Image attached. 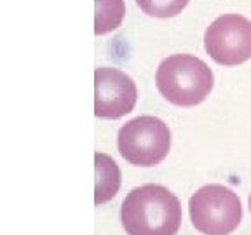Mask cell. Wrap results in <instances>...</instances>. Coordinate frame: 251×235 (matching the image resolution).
I'll list each match as a JSON object with an SVG mask.
<instances>
[{
    "mask_svg": "<svg viewBox=\"0 0 251 235\" xmlns=\"http://www.w3.org/2000/svg\"><path fill=\"white\" fill-rule=\"evenodd\" d=\"M121 221L127 235H176L181 223L180 200L162 185H141L122 202Z\"/></svg>",
    "mask_w": 251,
    "mask_h": 235,
    "instance_id": "1",
    "label": "cell"
},
{
    "mask_svg": "<svg viewBox=\"0 0 251 235\" xmlns=\"http://www.w3.org/2000/svg\"><path fill=\"white\" fill-rule=\"evenodd\" d=\"M211 68L192 54H173L162 59L155 73V86L162 98L176 106H196L213 89Z\"/></svg>",
    "mask_w": 251,
    "mask_h": 235,
    "instance_id": "2",
    "label": "cell"
},
{
    "mask_svg": "<svg viewBox=\"0 0 251 235\" xmlns=\"http://www.w3.org/2000/svg\"><path fill=\"white\" fill-rule=\"evenodd\" d=\"M190 221L204 235H228L239 227L243 208L237 193L224 185H206L188 200Z\"/></svg>",
    "mask_w": 251,
    "mask_h": 235,
    "instance_id": "3",
    "label": "cell"
},
{
    "mask_svg": "<svg viewBox=\"0 0 251 235\" xmlns=\"http://www.w3.org/2000/svg\"><path fill=\"white\" fill-rule=\"evenodd\" d=\"M171 148V133L164 120L141 115L119 131V152L133 165L150 167L162 162Z\"/></svg>",
    "mask_w": 251,
    "mask_h": 235,
    "instance_id": "4",
    "label": "cell"
},
{
    "mask_svg": "<svg viewBox=\"0 0 251 235\" xmlns=\"http://www.w3.org/2000/svg\"><path fill=\"white\" fill-rule=\"evenodd\" d=\"M204 47L213 61L235 67L251 58V21L241 14H222L204 33Z\"/></svg>",
    "mask_w": 251,
    "mask_h": 235,
    "instance_id": "5",
    "label": "cell"
},
{
    "mask_svg": "<svg viewBox=\"0 0 251 235\" xmlns=\"http://www.w3.org/2000/svg\"><path fill=\"white\" fill-rule=\"evenodd\" d=\"M138 91L133 78L117 68H96L94 71V115L100 118H121L136 105Z\"/></svg>",
    "mask_w": 251,
    "mask_h": 235,
    "instance_id": "6",
    "label": "cell"
},
{
    "mask_svg": "<svg viewBox=\"0 0 251 235\" xmlns=\"http://www.w3.org/2000/svg\"><path fill=\"white\" fill-rule=\"evenodd\" d=\"M94 172H96V187H94V202L105 204L114 199L121 187V171L119 165L105 153L94 155Z\"/></svg>",
    "mask_w": 251,
    "mask_h": 235,
    "instance_id": "7",
    "label": "cell"
},
{
    "mask_svg": "<svg viewBox=\"0 0 251 235\" xmlns=\"http://www.w3.org/2000/svg\"><path fill=\"white\" fill-rule=\"evenodd\" d=\"M124 0H94V33L105 35L121 26L124 20Z\"/></svg>",
    "mask_w": 251,
    "mask_h": 235,
    "instance_id": "8",
    "label": "cell"
},
{
    "mask_svg": "<svg viewBox=\"0 0 251 235\" xmlns=\"http://www.w3.org/2000/svg\"><path fill=\"white\" fill-rule=\"evenodd\" d=\"M190 0H136L138 7L152 18H173L180 14Z\"/></svg>",
    "mask_w": 251,
    "mask_h": 235,
    "instance_id": "9",
    "label": "cell"
},
{
    "mask_svg": "<svg viewBox=\"0 0 251 235\" xmlns=\"http://www.w3.org/2000/svg\"><path fill=\"white\" fill-rule=\"evenodd\" d=\"M248 202H250V212H251V193H250V200H248Z\"/></svg>",
    "mask_w": 251,
    "mask_h": 235,
    "instance_id": "10",
    "label": "cell"
}]
</instances>
